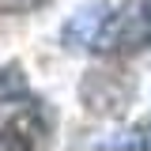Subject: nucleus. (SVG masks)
Segmentation results:
<instances>
[{"label": "nucleus", "mask_w": 151, "mask_h": 151, "mask_svg": "<svg viewBox=\"0 0 151 151\" xmlns=\"http://www.w3.org/2000/svg\"><path fill=\"white\" fill-rule=\"evenodd\" d=\"M151 45V4H121L106 12L91 49L102 57H129Z\"/></svg>", "instance_id": "obj_1"}, {"label": "nucleus", "mask_w": 151, "mask_h": 151, "mask_svg": "<svg viewBox=\"0 0 151 151\" xmlns=\"http://www.w3.org/2000/svg\"><path fill=\"white\" fill-rule=\"evenodd\" d=\"M53 136V117L45 102L27 98L0 113V147H42Z\"/></svg>", "instance_id": "obj_2"}, {"label": "nucleus", "mask_w": 151, "mask_h": 151, "mask_svg": "<svg viewBox=\"0 0 151 151\" xmlns=\"http://www.w3.org/2000/svg\"><path fill=\"white\" fill-rule=\"evenodd\" d=\"M79 98L91 113H121L132 102V76H121L113 68H94L83 79Z\"/></svg>", "instance_id": "obj_3"}, {"label": "nucleus", "mask_w": 151, "mask_h": 151, "mask_svg": "<svg viewBox=\"0 0 151 151\" xmlns=\"http://www.w3.org/2000/svg\"><path fill=\"white\" fill-rule=\"evenodd\" d=\"M106 12H110V4H83V8L64 23V30H60L64 49H91V42H94V34H98Z\"/></svg>", "instance_id": "obj_4"}, {"label": "nucleus", "mask_w": 151, "mask_h": 151, "mask_svg": "<svg viewBox=\"0 0 151 151\" xmlns=\"http://www.w3.org/2000/svg\"><path fill=\"white\" fill-rule=\"evenodd\" d=\"M27 98H34V94H30V83H27L23 68H19L15 60L4 64V68H0V113L19 106V102H27Z\"/></svg>", "instance_id": "obj_5"}, {"label": "nucleus", "mask_w": 151, "mask_h": 151, "mask_svg": "<svg viewBox=\"0 0 151 151\" xmlns=\"http://www.w3.org/2000/svg\"><path fill=\"white\" fill-rule=\"evenodd\" d=\"M53 0H0V12L8 15H23V12H34V8H45Z\"/></svg>", "instance_id": "obj_6"}, {"label": "nucleus", "mask_w": 151, "mask_h": 151, "mask_svg": "<svg viewBox=\"0 0 151 151\" xmlns=\"http://www.w3.org/2000/svg\"><path fill=\"white\" fill-rule=\"evenodd\" d=\"M144 132H147V136H151V117H147V121H144Z\"/></svg>", "instance_id": "obj_7"}]
</instances>
